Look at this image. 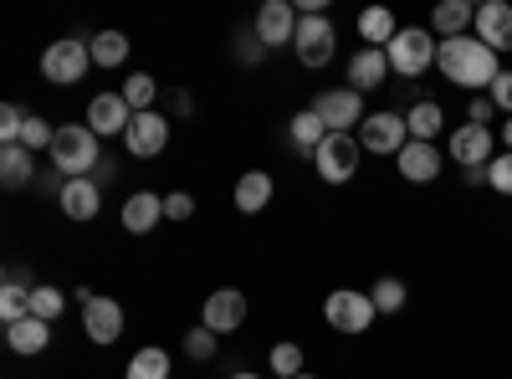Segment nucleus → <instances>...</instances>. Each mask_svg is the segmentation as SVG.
Instances as JSON below:
<instances>
[{
	"mask_svg": "<svg viewBox=\"0 0 512 379\" xmlns=\"http://www.w3.org/2000/svg\"><path fill=\"white\" fill-rule=\"evenodd\" d=\"M123 144H128V154H139V159H154V154H164V149H169V118H164L159 108H149V113H134V123H128Z\"/></svg>",
	"mask_w": 512,
	"mask_h": 379,
	"instance_id": "10",
	"label": "nucleus"
},
{
	"mask_svg": "<svg viewBox=\"0 0 512 379\" xmlns=\"http://www.w3.org/2000/svg\"><path fill=\"white\" fill-rule=\"evenodd\" d=\"M52 164H57L62 180H88V170L98 164V134L88 129V123H67V129H57Z\"/></svg>",
	"mask_w": 512,
	"mask_h": 379,
	"instance_id": "2",
	"label": "nucleus"
},
{
	"mask_svg": "<svg viewBox=\"0 0 512 379\" xmlns=\"http://www.w3.org/2000/svg\"><path fill=\"white\" fill-rule=\"evenodd\" d=\"M123 379H169V354L164 349H139L134 359H128Z\"/></svg>",
	"mask_w": 512,
	"mask_h": 379,
	"instance_id": "28",
	"label": "nucleus"
},
{
	"mask_svg": "<svg viewBox=\"0 0 512 379\" xmlns=\"http://www.w3.org/2000/svg\"><path fill=\"white\" fill-rule=\"evenodd\" d=\"M441 175V149L436 144H405L400 149V180H410V185H431Z\"/></svg>",
	"mask_w": 512,
	"mask_h": 379,
	"instance_id": "17",
	"label": "nucleus"
},
{
	"mask_svg": "<svg viewBox=\"0 0 512 379\" xmlns=\"http://www.w3.org/2000/svg\"><path fill=\"white\" fill-rule=\"evenodd\" d=\"M31 149H21V144H6L0 149V180H6V190H21L26 180H31Z\"/></svg>",
	"mask_w": 512,
	"mask_h": 379,
	"instance_id": "27",
	"label": "nucleus"
},
{
	"mask_svg": "<svg viewBox=\"0 0 512 379\" xmlns=\"http://www.w3.org/2000/svg\"><path fill=\"white\" fill-rule=\"evenodd\" d=\"M21 129H26V113H21L16 103H6V108H0V139L21 144Z\"/></svg>",
	"mask_w": 512,
	"mask_h": 379,
	"instance_id": "36",
	"label": "nucleus"
},
{
	"mask_svg": "<svg viewBox=\"0 0 512 379\" xmlns=\"http://www.w3.org/2000/svg\"><path fill=\"white\" fill-rule=\"evenodd\" d=\"M436 62H441V72H446V82H456V88H466V93H482V88H492L497 82V52L492 47H482V41L466 31V36H451V41H441V52H436Z\"/></svg>",
	"mask_w": 512,
	"mask_h": 379,
	"instance_id": "1",
	"label": "nucleus"
},
{
	"mask_svg": "<svg viewBox=\"0 0 512 379\" xmlns=\"http://www.w3.org/2000/svg\"><path fill=\"white\" fill-rule=\"evenodd\" d=\"M128 123H134V108H128L123 93H98L88 103V129L98 139H113V134H128Z\"/></svg>",
	"mask_w": 512,
	"mask_h": 379,
	"instance_id": "15",
	"label": "nucleus"
},
{
	"mask_svg": "<svg viewBox=\"0 0 512 379\" xmlns=\"http://www.w3.org/2000/svg\"><path fill=\"white\" fill-rule=\"evenodd\" d=\"M297 21H303V16H297L292 0H267V6L256 11L251 31L262 36V47L272 52V47H282V41H292V36H297Z\"/></svg>",
	"mask_w": 512,
	"mask_h": 379,
	"instance_id": "12",
	"label": "nucleus"
},
{
	"mask_svg": "<svg viewBox=\"0 0 512 379\" xmlns=\"http://www.w3.org/2000/svg\"><path fill=\"white\" fill-rule=\"evenodd\" d=\"M436 52H441V41L425 31V26H405L390 47H384V57H390V72H400V77L431 72V67H436Z\"/></svg>",
	"mask_w": 512,
	"mask_h": 379,
	"instance_id": "3",
	"label": "nucleus"
},
{
	"mask_svg": "<svg viewBox=\"0 0 512 379\" xmlns=\"http://www.w3.org/2000/svg\"><path fill=\"white\" fill-rule=\"evenodd\" d=\"M297 379H318V374H297Z\"/></svg>",
	"mask_w": 512,
	"mask_h": 379,
	"instance_id": "44",
	"label": "nucleus"
},
{
	"mask_svg": "<svg viewBox=\"0 0 512 379\" xmlns=\"http://www.w3.org/2000/svg\"><path fill=\"white\" fill-rule=\"evenodd\" d=\"M88 47H93V62H98V67H118V62H128V36H123V31H103V36L88 41Z\"/></svg>",
	"mask_w": 512,
	"mask_h": 379,
	"instance_id": "29",
	"label": "nucleus"
},
{
	"mask_svg": "<svg viewBox=\"0 0 512 379\" xmlns=\"http://www.w3.org/2000/svg\"><path fill=\"white\" fill-rule=\"evenodd\" d=\"M82 328H88L93 344H118L123 339V308L113 298H93L82 308Z\"/></svg>",
	"mask_w": 512,
	"mask_h": 379,
	"instance_id": "16",
	"label": "nucleus"
},
{
	"mask_svg": "<svg viewBox=\"0 0 512 379\" xmlns=\"http://www.w3.org/2000/svg\"><path fill=\"white\" fill-rule=\"evenodd\" d=\"M159 216H164V195L139 190V195H128V205H123V231L144 236V231H154V226H159Z\"/></svg>",
	"mask_w": 512,
	"mask_h": 379,
	"instance_id": "20",
	"label": "nucleus"
},
{
	"mask_svg": "<svg viewBox=\"0 0 512 379\" xmlns=\"http://www.w3.org/2000/svg\"><path fill=\"white\" fill-rule=\"evenodd\" d=\"M246 323V298L236 287H221V292H210L205 298V313H200V328H210L221 339V333H236Z\"/></svg>",
	"mask_w": 512,
	"mask_h": 379,
	"instance_id": "13",
	"label": "nucleus"
},
{
	"mask_svg": "<svg viewBox=\"0 0 512 379\" xmlns=\"http://www.w3.org/2000/svg\"><path fill=\"white\" fill-rule=\"evenodd\" d=\"M359 36L369 41V47H379V52H384V47H390V41L400 36V26H395V16L384 11V6H369V11L359 16Z\"/></svg>",
	"mask_w": 512,
	"mask_h": 379,
	"instance_id": "25",
	"label": "nucleus"
},
{
	"mask_svg": "<svg viewBox=\"0 0 512 379\" xmlns=\"http://www.w3.org/2000/svg\"><path fill=\"white\" fill-rule=\"evenodd\" d=\"M93 67V47L82 36H62L47 47V57H41V72H47V82H57V88H72V82H82V72Z\"/></svg>",
	"mask_w": 512,
	"mask_h": 379,
	"instance_id": "4",
	"label": "nucleus"
},
{
	"mask_svg": "<svg viewBox=\"0 0 512 379\" xmlns=\"http://www.w3.org/2000/svg\"><path fill=\"white\" fill-rule=\"evenodd\" d=\"M323 318L338 333H364L374 323V298H369V292H359V287H338V292H328Z\"/></svg>",
	"mask_w": 512,
	"mask_h": 379,
	"instance_id": "5",
	"label": "nucleus"
},
{
	"mask_svg": "<svg viewBox=\"0 0 512 379\" xmlns=\"http://www.w3.org/2000/svg\"><path fill=\"white\" fill-rule=\"evenodd\" d=\"M267 200H272V175L251 170V175L236 180V210H241V216H256V210H267Z\"/></svg>",
	"mask_w": 512,
	"mask_h": 379,
	"instance_id": "23",
	"label": "nucleus"
},
{
	"mask_svg": "<svg viewBox=\"0 0 512 379\" xmlns=\"http://www.w3.org/2000/svg\"><path fill=\"white\" fill-rule=\"evenodd\" d=\"M292 47H297V62H303V67H328L333 47H338V31H333L328 16H303V21H297Z\"/></svg>",
	"mask_w": 512,
	"mask_h": 379,
	"instance_id": "7",
	"label": "nucleus"
},
{
	"mask_svg": "<svg viewBox=\"0 0 512 379\" xmlns=\"http://www.w3.org/2000/svg\"><path fill=\"white\" fill-rule=\"evenodd\" d=\"M287 134H292V144L303 149V154H318V144L328 139V129H323V118L313 113V108H303L292 123H287Z\"/></svg>",
	"mask_w": 512,
	"mask_h": 379,
	"instance_id": "26",
	"label": "nucleus"
},
{
	"mask_svg": "<svg viewBox=\"0 0 512 379\" xmlns=\"http://www.w3.org/2000/svg\"><path fill=\"white\" fill-rule=\"evenodd\" d=\"M313 164H318V180H328V185H349L354 170H359V139H354V134H328V139L318 144Z\"/></svg>",
	"mask_w": 512,
	"mask_h": 379,
	"instance_id": "6",
	"label": "nucleus"
},
{
	"mask_svg": "<svg viewBox=\"0 0 512 379\" xmlns=\"http://www.w3.org/2000/svg\"><path fill=\"white\" fill-rule=\"evenodd\" d=\"M236 52H241V62H262L267 47H262V36H256V31H241L236 36Z\"/></svg>",
	"mask_w": 512,
	"mask_h": 379,
	"instance_id": "40",
	"label": "nucleus"
},
{
	"mask_svg": "<svg viewBox=\"0 0 512 379\" xmlns=\"http://www.w3.org/2000/svg\"><path fill=\"white\" fill-rule=\"evenodd\" d=\"M487 98H492V103H497V108L512 118V72H497V82L487 88Z\"/></svg>",
	"mask_w": 512,
	"mask_h": 379,
	"instance_id": "39",
	"label": "nucleus"
},
{
	"mask_svg": "<svg viewBox=\"0 0 512 379\" xmlns=\"http://www.w3.org/2000/svg\"><path fill=\"white\" fill-rule=\"evenodd\" d=\"M384 77H390V57H384L379 47H359L354 62H349L354 93H374V88H384Z\"/></svg>",
	"mask_w": 512,
	"mask_h": 379,
	"instance_id": "19",
	"label": "nucleus"
},
{
	"mask_svg": "<svg viewBox=\"0 0 512 379\" xmlns=\"http://www.w3.org/2000/svg\"><path fill=\"white\" fill-rule=\"evenodd\" d=\"M123 98H128V108H134V113H149L154 98H159V82L149 72H134V77L123 82Z\"/></svg>",
	"mask_w": 512,
	"mask_h": 379,
	"instance_id": "31",
	"label": "nucleus"
},
{
	"mask_svg": "<svg viewBox=\"0 0 512 379\" xmlns=\"http://www.w3.org/2000/svg\"><path fill=\"white\" fill-rule=\"evenodd\" d=\"M369 298H374V313H400L410 292H405V282H400V277H379V282L369 287Z\"/></svg>",
	"mask_w": 512,
	"mask_h": 379,
	"instance_id": "30",
	"label": "nucleus"
},
{
	"mask_svg": "<svg viewBox=\"0 0 512 379\" xmlns=\"http://www.w3.org/2000/svg\"><path fill=\"white\" fill-rule=\"evenodd\" d=\"M185 354L190 359H210V354H216V333H210V328H190L185 333Z\"/></svg>",
	"mask_w": 512,
	"mask_h": 379,
	"instance_id": "37",
	"label": "nucleus"
},
{
	"mask_svg": "<svg viewBox=\"0 0 512 379\" xmlns=\"http://www.w3.org/2000/svg\"><path fill=\"white\" fill-rule=\"evenodd\" d=\"M472 36L482 41V47H492L497 57H502V52H512V6H507V0H482V6H477V26H472Z\"/></svg>",
	"mask_w": 512,
	"mask_h": 379,
	"instance_id": "11",
	"label": "nucleus"
},
{
	"mask_svg": "<svg viewBox=\"0 0 512 379\" xmlns=\"http://www.w3.org/2000/svg\"><path fill=\"white\" fill-rule=\"evenodd\" d=\"M57 205H62L67 221H93L98 205H103V190H98V180H67L62 195H57Z\"/></svg>",
	"mask_w": 512,
	"mask_h": 379,
	"instance_id": "18",
	"label": "nucleus"
},
{
	"mask_svg": "<svg viewBox=\"0 0 512 379\" xmlns=\"http://www.w3.org/2000/svg\"><path fill=\"white\" fill-rule=\"evenodd\" d=\"M164 216H169V221H190V216H195V200H190L185 190L164 195Z\"/></svg>",
	"mask_w": 512,
	"mask_h": 379,
	"instance_id": "38",
	"label": "nucleus"
},
{
	"mask_svg": "<svg viewBox=\"0 0 512 379\" xmlns=\"http://www.w3.org/2000/svg\"><path fill=\"white\" fill-rule=\"evenodd\" d=\"M502 139H507V149H512V118L502 123Z\"/></svg>",
	"mask_w": 512,
	"mask_h": 379,
	"instance_id": "42",
	"label": "nucleus"
},
{
	"mask_svg": "<svg viewBox=\"0 0 512 379\" xmlns=\"http://www.w3.org/2000/svg\"><path fill=\"white\" fill-rule=\"evenodd\" d=\"M359 144H364L369 154H400V149L410 144V123H405L400 113H369V118L359 123Z\"/></svg>",
	"mask_w": 512,
	"mask_h": 379,
	"instance_id": "9",
	"label": "nucleus"
},
{
	"mask_svg": "<svg viewBox=\"0 0 512 379\" xmlns=\"http://www.w3.org/2000/svg\"><path fill=\"white\" fill-rule=\"evenodd\" d=\"M492 113H497V103H492L487 93H477V98H472V108H466V118H472L477 129H487V123H492Z\"/></svg>",
	"mask_w": 512,
	"mask_h": 379,
	"instance_id": "41",
	"label": "nucleus"
},
{
	"mask_svg": "<svg viewBox=\"0 0 512 379\" xmlns=\"http://www.w3.org/2000/svg\"><path fill=\"white\" fill-rule=\"evenodd\" d=\"M231 379H262V374H251V369H236V374H231Z\"/></svg>",
	"mask_w": 512,
	"mask_h": 379,
	"instance_id": "43",
	"label": "nucleus"
},
{
	"mask_svg": "<svg viewBox=\"0 0 512 379\" xmlns=\"http://www.w3.org/2000/svg\"><path fill=\"white\" fill-rule=\"evenodd\" d=\"M6 344L16 354H41L52 344V323H41V318H21V323H6Z\"/></svg>",
	"mask_w": 512,
	"mask_h": 379,
	"instance_id": "21",
	"label": "nucleus"
},
{
	"mask_svg": "<svg viewBox=\"0 0 512 379\" xmlns=\"http://www.w3.org/2000/svg\"><path fill=\"white\" fill-rule=\"evenodd\" d=\"M272 369H277V379H297L303 374V349L297 344H272Z\"/></svg>",
	"mask_w": 512,
	"mask_h": 379,
	"instance_id": "34",
	"label": "nucleus"
},
{
	"mask_svg": "<svg viewBox=\"0 0 512 379\" xmlns=\"http://www.w3.org/2000/svg\"><path fill=\"white\" fill-rule=\"evenodd\" d=\"M62 308H67L62 287H31V318H41V323H57V318H62Z\"/></svg>",
	"mask_w": 512,
	"mask_h": 379,
	"instance_id": "33",
	"label": "nucleus"
},
{
	"mask_svg": "<svg viewBox=\"0 0 512 379\" xmlns=\"http://www.w3.org/2000/svg\"><path fill=\"white\" fill-rule=\"evenodd\" d=\"M431 21H436L441 41H451V36H466V26H477V6L472 0H441Z\"/></svg>",
	"mask_w": 512,
	"mask_h": 379,
	"instance_id": "22",
	"label": "nucleus"
},
{
	"mask_svg": "<svg viewBox=\"0 0 512 379\" xmlns=\"http://www.w3.org/2000/svg\"><path fill=\"white\" fill-rule=\"evenodd\" d=\"M487 185H492L497 195H512V149H507L502 159L487 164Z\"/></svg>",
	"mask_w": 512,
	"mask_h": 379,
	"instance_id": "35",
	"label": "nucleus"
},
{
	"mask_svg": "<svg viewBox=\"0 0 512 379\" xmlns=\"http://www.w3.org/2000/svg\"><path fill=\"white\" fill-rule=\"evenodd\" d=\"M313 113L323 118L328 134H349L354 123L369 118V113H364V93H354V88H328V93H318Z\"/></svg>",
	"mask_w": 512,
	"mask_h": 379,
	"instance_id": "8",
	"label": "nucleus"
},
{
	"mask_svg": "<svg viewBox=\"0 0 512 379\" xmlns=\"http://www.w3.org/2000/svg\"><path fill=\"white\" fill-rule=\"evenodd\" d=\"M21 318H31V287L6 282V292H0V323H21Z\"/></svg>",
	"mask_w": 512,
	"mask_h": 379,
	"instance_id": "32",
	"label": "nucleus"
},
{
	"mask_svg": "<svg viewBox=\"0 0 512 379\" xmlns=\"http://www.w3.org/2000/svg\"><path fill=\"white\" fill-rule=\"evenodd\" d=\"M405 123H410V139L415 144H436V134H441V123H446V113H441V103H415L410 113H405Z\"/></svg>",
	"mask_w": 512,
	"mask_h": 379,
	"instance_id": "24",
	"label": "nucleus"
},
{
	"mask_svg": "<svg viewBox=\"0 0 512 379\" xmlns=\"http://www.w3.org/2000/svg\"><path fill=\"white\" fill-rule=\"evenodd\" d=\"M451 159L461 164V170H487L492 164V129H477V123H461V129L446 139Z\"/></svg>",
	"mask_w": 512,
	"mask_h": 379,
	"instance_id": "14",
	"label": "nucleus"
}]
</instances>
